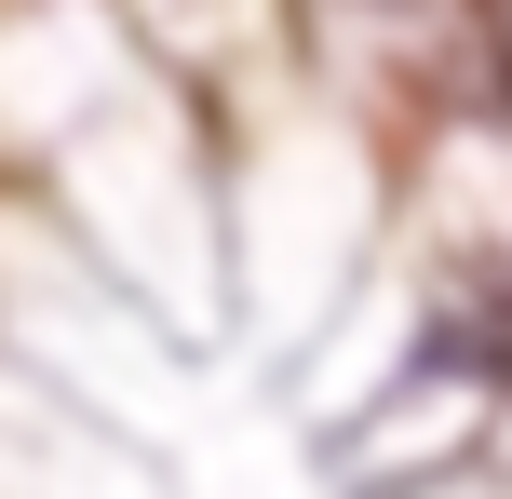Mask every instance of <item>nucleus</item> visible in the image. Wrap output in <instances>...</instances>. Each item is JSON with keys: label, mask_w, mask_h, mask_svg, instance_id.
<instances>
[{"label": "nucleus", "mask_w": 512, "mask_h": 499, "mask_svg": "<svg viewBox=\"0 0 512 499\" xmlns=\"http://www.w3.org/2000/svg\"><path fill=\"white\" fill-rule=\"evenodd\" d=\"M499 14H512V0H499Z\"/></svg>", "instance_id": "obj_1"}]
</instances>
